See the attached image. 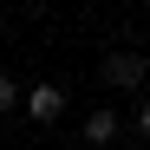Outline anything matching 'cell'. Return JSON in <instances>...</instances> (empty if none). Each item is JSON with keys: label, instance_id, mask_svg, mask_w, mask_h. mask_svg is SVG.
<instances>
[{"label": "cell", "instance_id": "1", "mask_svg": "<svg viewBox=\"0 0 150 150\" xmlns=\"http://www.w3.org/2000/svg\"><path fill=\"white\" fill-rule=\"evenodd\" d=\"M105 85H117V91H137V85H150V59H137V52H105Z\"/></svg>", "mask_w": 150, "mask_h": 150}, {"label": "cell", "instance_id": "2", "mask_svg": "<svg viewBox=\"0 0 150 150\" xmlns=\"http://www.w3.org/2000/svg\"><path fill=\"white\" fill-rule=\"evenodd\" d=\"M59 111H65V91H59V85H33V91H26V117H39V124H52Z\"/></svg>", "mask_w": 150, "mask_h": 150}, {"label": "cell", "instance_id": "3", "mask_svg": "<svg viewBox=\"0 0 150 150\" xmlns=\"http://www.w3.org/2000/svg\"><path fill=\"white\" fill-rule=\"evenodd\" d=\"M117 131H124V117H117V111H111V105H98V111H91V117H85V144H111V137H117Z\"/></svg>", "mask_w": 150, "mask_h": 150}, {"label": "cell", "instance_id": "4", "mask_svg": "<svg viewBox=\"0 0 150 150\" xmlns=\"http://www.w3.org/2000/svg\"><path fill=\"white\" fill-rule=\"evenodd\" d=\"M13 105H26V98H20V85L7 79V72H0V111H13Z\"/></svg>", "mask_w": 150, "mask_h": 150}, {"label": "cell", "instance_id": "5", "mask_svg": "<svg viewBox=\"0 0 150 150\" xmlns=\"http://www.w3.org/2000/svg\"><path fill=\"white\" fill-rule=\"evenodd\" d=\"M131 124H137V137H150V98H144V105L131 111Z\"/></svg>", "mask_w": 150, "mask_h": 150}]
</instances>
